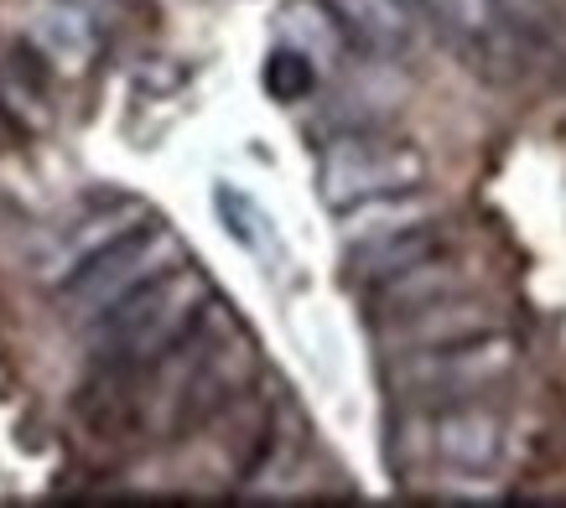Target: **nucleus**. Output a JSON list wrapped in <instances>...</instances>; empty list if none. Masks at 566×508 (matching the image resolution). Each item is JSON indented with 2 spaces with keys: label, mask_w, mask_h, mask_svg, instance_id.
I'll list each match as a JSON object with an SVG mask.
<instances>
[{
  "label": "nucleus",
  "mask_w": 566,
  "mask_h": 508,
  "mask_svg": "<svg viewBox=\"0 0 566 508\" xmlns=\"http://www.w3.org/2000/svg\"><path fill=\"white\" fill-rule=\"evenodd\" d=\"M213 208H219V219H223V229L234 234V244H244L250 254H260V260H271L275 250H281V239H275V223H271V213L244 192V187H234V182H223L219 192H213Z\"/></svg>",
  "instance_id": "4468645a"
},
{
  "label": "nucleus",
  "mask_w": 566,
  "mask_h": 508,
  "mask_svg": "<svg viewBox=\"0 0 566 508\" xmlns=\"http://www.w3.org/2000/svg\"><path fill=\"white\" fill-rule=\"evenodd\" d=\"M390 342L395 353L406 348H447V342H468V338H483V332H499V317L489 311L483 301H468L463 290L447 296V301H431V306H416V311H400L390 317Z\"/></svg>",
  "instance_id": "6e6552de"
},
{
  "label": "nucleus",
  "mask_w": 566,
  "mask_h": 508,
  "mask_svg": "<svg viewBox=\"0 0 566 508\" xmlns=\"http://www.w3.org/2000/svg\"><path fill=\"white\" fill-rule=\"evenodd\" d=\"M27 47L57 78H84L104 52L99 11L88 0H32V11H27Z\"/></svg>",
  "instance_id": "423d86ee"
},
{
  "label": "nucleus",
  "mask_w": 566,
  "mask_h": 508,
  "mask_svg": "<svg viewBox=\"0 0 566 508\" xmlns=\"http://www.w3.org/2000/svg\"><path fill=\"white\" fill-rule=\"evenodd\" d=\"M411 187H427V151L416 140L385 136V130H348L327 140L317 156V192L333 213Z\"/></svg>",
  "instance_id": "7ed1b4c3"
},
{
  "label": "nucleus",
  "mask_w": 566,
  "mask_h": 508,
  "mask_svg": "<svg viewBox=\"0 0 566 508\" xmlns=\"http://www.w3.org/2000/svg\"><path fill=\"white\" fill-rule=\"evenodd\" d=\"M317 84H323V73L312 68L302 52L275 42V52L265 57V88H271L275 99H302V94H312Z\"/></svg>",
  "instance_id": "2eb2a0df"
},
{
  "label": "nucleus",
  "mask_w": 566,
  "mask_h": 508,
  "mask_svg": "<svg viewBox=\"0 0 566 508\" xmlns=\"http://www.w3.org/2000/svg\"><path fill=\"white\" fill-rule=\"evenodd\" d=\"M275 42L302 52L323 78L344 68V52L354 47V42L344 36V27H338V17L327 11L323 0H286L281 17H275Z\"/></svg>",
  "instance_id": "9d476101"
},
{
  "label": "nucleus",
  "mask_w": 566,
  "mask_h": 508,
  "mask_svg": "<svg viewBox=\"0 0 566 508\" xmlns=\"http://www.w3.org/2000/svg\"><path fill=\"white\" fill-rule=\"evenodd\" d=\"M421 6L458 36H489L499 27V0H421Z\"/></svg>",
  "instance_id": "dca6fc26"
},
{
  "label": "nucleus",
  "mask_w": 566,
  "mask_h": 508,
  "mask_svg": "<svg viewBox=\"0 0 566 508\" xmlns=\"http://www.w3.org/2000/svg\"><path fill=\"white\" fill-rule=\"evenodd\" d=\"M338 17L344 36L369 57H400L416 42V21L406 0H323Z\"/></svg>",
  "instance_id": "1a4fd4ad"
},
{
  "label": "nucleus",
  "mask_w": 566,
  "mask_h": 508,
  "mask_svg": "<svg viewBox=\"0 0 566 508\" xmlns=\"http://www.w3.org/2000/svg\"><path fill=\"white\" fill-rule=\"evenodd\" d=\"M431 452L458 467V473H489L504 457V421L489 405L473 400H452L442 405V415L431 421Z\"/></svg>",
  "instance_id": "0eeeda50"
},
{
  "label": "nucleus",
  "mask_w": 566,
  "mask_h": 508,
  "mask_svg": "<svg viewBox=\"0 0 566 508\" xmlns=\"http://www.w3.org/2000/svg\"><path fill=\"white\" fill-rule=\"evenodd\" d=\"M427 254H442L437 223H421V229H406V234H395V239H375V244L348 250V271L375 286V281H385V275L406 271V265H416V260H427Z\"/></svg>",
  "instance_id": "ddd939ff"
},
{
  "label": "nucleus",
  "mask_w": 566,
  "mask_h": 508,
  "mask_svg": "<svg viewBox=\"0 0 566 508\" xmlns=\"http://www.w3.org/2000/svg\"><path fill=\"white\" fill-rule=\"evenodd\" d=\"M140 223H151V208L140 203V198H104V203L84 208V213H73L57 234H48L42 254H36V275L48 281V286H63L69 275H78L94 260L104 254L109 244H120L125 234H136Z\"/></svg>",
  "instance_id": "39448f33"
},
{
  "label": "nucleus",
  "mask_w": 566,
  "mask_h": 508,
  "mask_svg": "<svg viewBox=\"0 0 566 508\" xmlns=\"http://www.w3.org/2000/svg\"><path fill=\"white\" fill-rule=\"evenodd\" d=\"M213 306V286L198 265H177V271L156 275L151 286H140L136 296H125L115 311H104L94 332V353L104 358V369L115 373H146L156 358H167L192 327L208 317Z\"/></svg>",
  "instance_id": "f257e3e1"
},
{
  "label": "nucleus",
  "mask_w": 566,
  "mask_h": 508,
  "mask_svg": "<svg viewBox=\"0 0 566 508\" xmlns=\"http://www.w3.org/2000/svg\"><path fill=\"white\" fill-rule=\"evenodd\" d=\"M188 260L182 250V239L172 229H161V223H140L136 234H125L120 244H109L104 254H94L84 271L69 275L57 296H63V311H69V322L78 327H94L104 311H115L125 296H136L140 286H151L156 275L177 271Z\"/></svg>",
  "instance_id": "f03ea898"
},
{
  "label": "nucleus",
  "mask_w": 566,
  "mask_h": 508,
  "mask_svg": "<svg viewBox=\"0 0 566 508\" xmlns=\"http://www.w3.org/2000/svg\"><path fill=\"white\" fill-rule=\"evenodd\" d=\"M458 290H463V271L447 254H427V260H416L406 271L375 281V311L379 317H400V311H416V306L447 301Z\"/></svg>",
  "instance_id": "f8f14e48"
},
{
  "label": "nucleus",
  "mask_w": 566,
  "mask_h": 508,
  "mask_svg": "<svg viewBox=\"0 0 566 508\" xmlns=\"http://www.w3.org/2000/svg\"><path fill=\"white\" fill-rule=\"evenodd\" d=\"M11 140V119H6V109H0V146Z\"/></svg>",
  "instance_id": "f3484780"
},
{
  "label": "nucleus",
  "mask_w": 566,
  "mask_h": 508,
  "mask_svg": "<svg viewBox=\"0 0 566 508\" xmlns=\"http://www.w3.org/2000/svg\"><path fill=\"white\" fill-rule=\"evenodd\" d=\"M421 223H437V208L421 187L411 192H390V198H369V203H354L338 213V234H344L348 250L359 244H375V239H395L406 229H421Z\"/></svg>",
  "instance_id": "9b49d317"
},
{
  "label": "nucleus",
  "mask_w": 566,
  "mask_h": 508,
  "mask_svg": "<svg viewBox=\"0 0 566 508\" xmlns=\"http://www.w3.org/2000/svg\"><path fill=\"white\" fill-rule=\"evenodd\" d=\"M515 369V342L504 332H483L447 348H406L390 363V390L416 405H452V400H479Z\"/></svg>",
  "instance_id": "20e7f679"
}]
</instances>
